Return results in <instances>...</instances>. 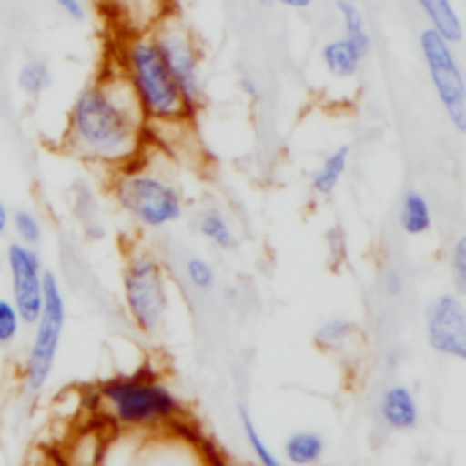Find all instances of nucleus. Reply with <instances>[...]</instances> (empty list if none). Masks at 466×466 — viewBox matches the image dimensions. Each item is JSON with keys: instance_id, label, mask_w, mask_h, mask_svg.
Here are the masks:
<instances>
[{"instance_id": "dca6fc26", "label": "nucleus", "mask_w": 466, "mask_h": 466, "mask_svg": "<svg viewBox=\"0 0 466 466\" xmlns=\"http://www.w3.org/2000/svg\"><path fill=\"white\" fill-rule=\"evenodd\" d=\"M347 169H350V145H341V147L330 150V153L319 161V167L311 172V180H309V183H311V191H314L317 197H330V194H336V188L341 186Z\"/></svg>"}, {"instance_id": "5701e85b", "label": "nucleus", "mask_w": 466, "mask_h": 466, "mask_svg": "<svg viewBox=\"0 0 466 466\" xmlns=\"http://www.w3.org/2000/svg\"><path fill=\"white\" fill-rule=\"evenodd\" d=\"M355 339H358V325L350 319H341V317L325 319L317 330V347L325 352H341Z\"/></svg>"}, {"instance_id": "39448f33", "label": "nucleus", "mask_w": 466, "mask_h": 466, "mask_svg": "<svg viewBox=\"0 0 466 466\" xmlns=\"http://www.w3.org/2000/svg\"><path fill=\"white\" fill-rule=\"evenodd\" d=\"M120 300L128 322L139 333L156 336L167 325L169 306H172L169 276L164 262L153 251L147 248L128 251L120 270Z\"/></svg>"}, {"instance_id": "6e6552de", "label": "nucleus", "mask_w": 466, "mask_h": 466, "mask_svg": "<svg viewBox=\"0 0 466 466\" xmlns=\"http://www.w3.org/2000/svg\"><path fill=\"white\" fill-rule=\"evenodd\" d=\"M420 55L429 71V79L434 85L437 101L445 109L451 126L464 134L466 131V82L461 71V60L456 55V46L442 38L434 27L420 30Z\"/></svg>"}, {"instance_id": "f3484780", "label": "nucleus", "mask_w": 466, "mask_h": 466, "mask_svg": "<svg viewBox=\"0 0 466 466\" xmlns=\"http://www.w3.org/2000/svg\"><path fill=\"white\" fill-rule=\"evenodd\" d=\"M415 5L426 14L429 27H434L451 44H459L464 38L461 16H459L453 0H415Z\"/></svg>"}, {"instance_id": "1a4fd4ad", "label": "nucleus", "mask_w": 466, "mask_h": 466, "mask_svg": "<svg viewBox=\"0 0 466 466\" xmlns=\"http://www.w3.org/2000/svg\"><path fill=\"white\" fill-rule=\"evenodd\" d=\"M5 259V273H8V284H11V303L16 306L25 328H30L41 311V292H44V262L38 248L22 246L16 240L5 243L3 251Z\"/></svg>"}, {"instance_id": "2eb2a0df", "label": "nucleus", "mask_w": 466, "mask_h": 466, "mask_svg": "<svg viewBox=\"0 0 466 466\" xmlns=\"http://www.w3.org/2000/svg\"><path fill=\"white\" fill-rule=\"evenodd\" d=\"M399 227L410 238H423L434 229V210L423 191L412 188L401 197L399 205Z\"/></svg>"}, {"instance_id": "393cba45", "label": "nucleus", "mask_w": 466, "mask_h": 466, "mask_svg": "<svg viewBox=\"0 0 466 466\" xmlns=\"http://www.w3.org/2000/svg\"><path fill=\"white\" fill-rule=\"evenodd\" d=\"M22 330H25V322L16 306L11 303V298H0V350L16 347V341L22 339Z\"/></svg>"}, {"instance_id": "7c9ffc66", "label": "nucleus", "mask_w": 466, "mask_h": 466, "mask_svg": "<svg viewBox=\"0 0 466 466\" xmlns=\"http://www.w3.org/2000/svg\"><path fill=\"white\" fill-rule=\"evenodd\" d=\"M259 5H265V8H268V5H276V3H273V0H259Z\"/></svg>"}, {"instance_id": "cd10ccee", "label": "nucleus", "mask_w": 466, "mask_h": 466, "mask_svg": "<svg viewBox=\"0 0 466 466\" xmlns=\"http://www.w3.org/2000/svg\"><path fill=\"white\" fill-rule=\"evenodd\" d=\"M276 5H284V8H292V11H306L314 5V0H273Z\"/></svg>"}, {"instance_id": "c85d7f7f", "label": "nucleus", "mask_w": 466, "mask_h": 466, "mask_svg": "<svg viewBox=\"0 0 466 466\" xmlns=\"http://www.w3.org/2000/svg\"><path fill=\"white\" fill-rule=\"evenodd\" d=\"M240 90H243L248 98H257V96H259V87H257V82H254L251 76H243V79H240Z\"/></svg>"}, {"instance_id": "f8f14e48", "label": "nucleus", "mask_w": 466, "mask_h": 466, "mask_svg": "<svg viewBox=\"0 0 466 466\" xmlns=\"http://www.w3.org/2000/svg\"><path fill=\"white\" fill-rule=\"evenodd\" d=\"M328 442L314 429H298L292 431L281 445V461L292 466H319L325 464Z\"/></svg>"}, {"instance_id": "0eeeda50", "label": "nucleus", "mask_w": 466, "mask_h": 466, "mask_svg": "<svg viewBox=\"0 0 466 466\" xmlns=\"http://www.w3.org/2000/svg\"><path fill=\"white\" fill-rule=\"evenodd\" d=\"M183 93L188 117H197L205 101V66H202V46L191 27L177 14H161L147 27Z\"/></svg>"}, {"instance_id": "4be33fe9", "label": "nucleus", "mask_w": 466, "mask_h": 466, "mask_svg": "<svg viewBox=\"0 0 466 466\" xmlns=\"http://www.w3.org/2000/svg\"><path fill=\"white\" fill-rule=\"evenodd\" d=\"M8 229H11V235H14L16 243L30 246V248H38L41 240H44V221H41V216L33 208H16V210H11Z\"/></svg>"}, {"instance_id": "ddd939ff", "label": "nucleus", "mask_w": 466, "mask_h": 466, "mask_svg": "<svg viewBox=\"0 0 466 466\" xmlns=\"http://www.w3.org/2000/svg\"><path fill=\"white\" fill-rule=\"evenodd\" d=\"M134 466H208V461L202 464L188 442H161L158 434H153V440L145 442V451L137 453Z\"/></svg>"}, {"instance_id": "a211bd4d", "label": "nucleus", "mask_w": 466, "mask_h": 466, "mask_svg": "<svg viewBox=\"0 0 466 466\" xmlns=\"http://www.w3.org/2000/svg\"><path fill=\"white\" fill-rule=\"evenodd\" d=\"M238 420H240V431H243V442L248 448V456L254 459L257 466H284L281 456L268 445L265 434L259 431L254 415L248 412V407H240L238 410Z\"/></svg>"}, {"instance_id": "4468645a", "label": "nucleus", "mask_w": 466, "mask_h": 466, "mask_svg": "<svg viewBox=\"0 0 466 466\" xmlns=\"http://www.w3.org/2000/svg\"><path fill=\"white\" fill-rule=\"evenodd\" d=\"M319 60L325 66V71L333 76V79H355L363 68V55L344 38V35H336V38H328L319 49Z\"/></svg>"}, {"instance_id": "412c9836", "label": "nucleus", "mask_w": 466, "mask_h": 466, "mask_svg": "<svg viewBox=\"0 0 466 466\" xmlns=\"http://www.w3.org/2000/svg\"><path fill=\"white\" fill-rule=\"evenodd\" d=\"M16 87L22 96L27 98H38L41 93H46L52 87V71H49V63L46 60H38V57H27L19 71H16Z\"/></svg>"}, {"instance_id": "6ab92c4d", "label": "nucleus", "mask_w": 466, "mask_h": 466, "mask_svg": "<svg viewBox=\"0 0 466 466\" xmlns=\"http://www.w3.org/2000/svg\"><path fill=\"white\" fill-rule=\"evenodd\" d=\"M197 232L202 235L205 243H210L218 251H232L238 246V235H235L229 218L221 210H213V208L202 210L197 216Z\"/></svg>"}, {"instance_id": "f03ea898", "label": "nucleus", "mask_w": 466, "mask_h": 466, "mask_svg": "<svg viewBox=\"0 0 466 466\" xmlns=\"http://www.w3.org/2000/svg\"><path fill=\"white\" fill-rule=\"evenodd\" d=\"M96 399L106 420L126 434H164L186 418V401L172 382L147 369L106 377L98 382Z\"/></svg>"}, {"instance_id": "2f4dec72", "label": "nucleus", "mask_w": 466, "mask_h": 466, "mask_svg": "<svg viewBox=\"0 0 466 466\" xmlns=\"http://www.w3.org/2000/svg\"><path fill=\"white\" fill-rule=\"evenodd\" d=\"M319 466H333V464H319Z\"/></svg>"}, {"instance_id": "c756f323", "label": "nucleus", "mask_w": 466, "mask_h": 466, "mask_svg": "<svg viewBox=\"0 0 466 466\" xmlns=\"http://www.w3.org/2000/svg\"><path fill=\"white\" fill-rule=\"evenodd\" d=\"M8 218H11V210H8V205L0 199V238H5V232H8Z\"/></svg>"}, {"instance_id": "9b49d317", "label": "nucleus", "mask_w": 466, "mask_h": 466, "mask_svg": "<svg viewBox=\"0 0 466 466\" xmlns=\"http://www.w3.org/2000/svg\"><path fill=\"white\" fill-rule=\"evenodd\" d=\"M377 412L382 426L396 434H410L420 423V401L415 390L404 382H393L380 393Z\"/></svg>"}, {"instance_id": "b1692460", "label": "nucleus", "mask_w": 466, "mask_h": 466, "mask_svg": "<svg viewBox=\"0 0 466 466\" xmlns=\"http://www.w3.org/2000/svg\"><path fill=\"white\" fill-rule=\"evenodd\" d=\"M183 276H186L188 287H191L194 292H202V295L213 292L216 284H218V273H216L213 262L205 259V257H199V254L186 257V262H183Z\"/></svg>"}, {"instance_id": "aec40b11", "label": "nucleus", "mask_w": 466, "mask_h": 466, "mask_svg": "<svg viewBox=\"0 0 466 466\" xmlns=\"http://www.w3.org/2000/svg\"><path fill=\"white\" fill-rule=\"evenodd\" d=\"M339 14H341V27H344V38L363 55V57H369V52H371V33H369V27H366V16H363V11L358 8V3H352V0H339Z\"/></svg>"}, {"instance_id": "a878e982", "label": "nucleus", "mask_w": 466, "mask_h": 466, "mask_svg": "<svg viewBox=\"0 0 466 466\" xmlns=\"http://www.w3.org/2000/svg\"><path fill=\"white\" fill-rule=\"evenodd\" d=\"M448 265H451V279L456 284V292L461 295L466 289V238H456L453 246H451V257H448Z\"/></svg>"}, {"instance_id": "bb28decb", "label": "nucleus", "mask_w": 466, "mask_h": 466, "mask_svg": "<svg viewBox=\"0 0 466 466\" xmlns=\"http://www.w3.org/2000/svg\"><path fill=\"white\" fill-rule=\"evenodd\" d=\"M52 3H55V5L68 16V19H74V22H82V19H85V14H87L82 0H52Z\"/></svg>"}, {"instance_id": "9d476101", "label": "nucleus", "mask_w": 466, "mask_h": 466, "mask_svg": "<svg viewBox=\"0 0 466 466\" xmlns=\"http://www.w3.org/2000/svg\"><path fill=\"white\" fill-rule=\"evenodd\" d=\"M426 344L451 360H466V306L459 292H440L423 317Z\"/></svg>"}, {"instance_id": "7ed1b4c3", "label": "nucleus", "mask_w": 466, "mask_h": 466, "mask_svg": "<svg viewBox=\"0 0 466 466\" xmlns=\"http://www.w3.org/2000/svg\"><path fill=\"white\" fill-rule=\"evenodd\" d=\"M109 194L120 213L139 229L161 232L186 218L188 197L183 183L150 164L147 150L139 158L112 172Z\"/></svg>"}, {"instance_id": "423d86ee", "label": "nucleus", "mask_w": 466, "mask_h": 466, "mask_svg": "<svg viewBox=\"0 0 466 466\" xmlns=\"http://www.w3.org/2000/svg\"><path fill=\"white\" fill-rule=\"evenodd\" d=\"M66 319H68L66 292H63L57 276L52 270H44L41 311H38L35 322L30 325L33 333H30L25 360H22V371H19V382H22V390L27 396H38L49 385L55 366H57V358H60Z\"/></svg>"}, {"instance_id": "f257e3e1", "label": "nucleus", "mask_w": 466, "mask_h": 466, "mask_svg": "<svg viewBox=\"0 0 466 466\" xmlns=\"http://www.w3.org/2000/svg\"><path fill=\"white\" fill-rule=\"evenodd\" d=\"M147 120L142 117L117 68L101 71L71 101L63 128V147L101 169H120L142 156Z\"/></svg>"}, {"instance_id": "20e7f679", "label": "nucleus", "mask_w": 466, "mask_h": 466, "mask_svg": "<svg viewBox=\"0 0 466 466\" xmlns=\"http://www.w3.org/2000/svg\"><path fill=\"white\" fill-rule=\"evenodd\" d=\"M115 68L126 79L147 126L153 123L169 126V123L191 120L183 93L150 30H134L123 38Z\"/></svg>"}]
</instances>
